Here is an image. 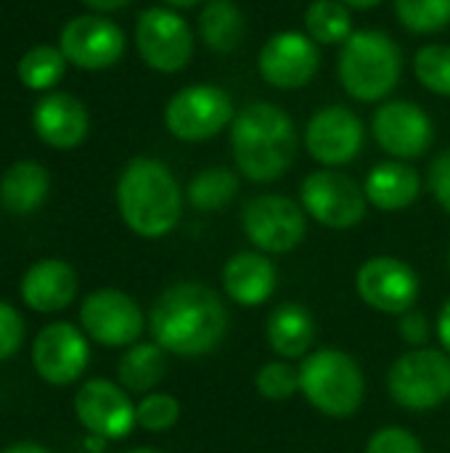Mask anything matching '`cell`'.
I'll use <instances>...</instances> for the list:
<instances>
[{
  "mask_svg": "<svg viewBox=\"0 0 450 453\" xmlns=\"http://www.w3.org/2000/svg\"><path fill=\"white\" fill-rule=\"evenodd\" d=\"M278 273L265 252H236L223 268V287L231 303L241 308H257L276 292Z\"/></svg>",
  "mask_w": 450,
  "mask_h": 453,
  "instance_id": "cell-20",
  "label": "cell"
},
{
  "mask_svg": "<svg viewBox=\"0 0 450 453\" xmlns=\"http://www.w3.org/2000/svg\"><path fill=\"white\" fill-rule=\"evenodd\" d=\"M3 453H50L48 449L37 446V443H16V446H8Z\"/></svg>",
  "mask_w": 450,
  "mask_h": 453,
  "instance_id": "cell-40",
  "label": "cell"
},
{
  "mask_svg": "<svg viewBox=\"0 0 450 453\" xmlns=\"http://www.w3.org/2000/svg\"><path fill=\"white\" fill-rule=\"evenodd\" d=\"M247 239L265 255H286L305 239L308 212L284 194H263L247 202L241 212Z\"/></svg>",
  "mask_w": 450,
  "mask_h": 453,
  "instance_id": "cell-8",
  "label": "cell"
},
{
  "mask_svg": "<svg viewBox=\"0 0 450 453\" xmlns=\"http://www.w3.org/2000/svg\"><path fill=\"white\" fill-rule=\"evenodd\" d=\"M427 183H430V191H432L435 202L450 215V149L440 151V154L432 159Z\"/></svg>",
  "mask_w": 450,
  "mask_h": 453,
  "instance_id": "cell-36",
  "label": "cell"
},
{
  "mask_svg": "<svg viewBox=\"0 0 450 453\" xmlns=\"http://www.w3.org/2000/svg\"><path fill=\"white\" fill-rule=\"evenodd\" d=\"M363 141V122L347 106H324L310 117L305 127L308 154L326 167H342L353 162L361 154Z\"/></svg>",
  "mask_w": 450,
  "mask_h": 453,
  "instance_id": "cell-15",
  "label": "cell"
},
{
  "mask_svg": "<svg viewBox=\"0 0 450 453\" xmlns=\"http://www.w3.org/2000/svg\"><path fill=\"white\" fill-rule=\"evenodd\" d=\"M77 273L69 263L45 257L37 260L21 279V297L37 313H56L74 303L77 297Z\"/></svg>",
  "mask_w": 450,
  "mask_h": 453,
  "instance_id": "cell-21",
  "label": "cell"
},
{
  "mask_svg": "<svg viewBox=\"0 0 450 453\" xmlns=\"http://www.w3.org/2000/svg\"><path fill=\"white\" fill-rule=\"evenodd\" d=\"M117 207L133 234L143 239H159L178 226L183 212V194L164 162L135 157L119 175Z\"/></svg>",
  "mask_w": 450,
  "mask_h": 453,
  "instance_id": "cell-3",
  "label": "cell"
},
{
  "mask_svg": "<svg viewBox=\"0 0 450 453\" xmlns=\"http://www.w3.org/2000/svg\"><path fill=\"white\" fill-rule=\"evenodd\" d=\"M24 342V321L19 311L8 303H0V361L11 358Z\"/></svg>",
  "mask_w": 450,
  "mask_h": 453,
  "instance_id": "cell-35",
  "label": "cell"
},
{
  "mask_svg": "<svg viewBox=\"0 0 450 453\" xmlns=\"http://www.w3.org/2000/svg\"><path fill=\"white\" fill-rule=\"evenodd\" d=\"M231 154L247 180L273 183L294 165L297 127L276 104L252 101L231 122Z\"/></svg>",
  "mask_w": 450,
  "mask_h": 453,
  "instance_id": "cell-2",
  "label": "cell"
},
{
  "mask_svg": "<svg viewBox=\"0 0 450 453\" xmlns=\"http://www.w3.org/2000/svg\"><path fill=\"white\" fill-rule=\"evenodd\" d=\"M393 401L408 411H432L450 398V356L446 350L414 348L403 353L390 374Z\"/></svg>",
  "mask_w": 450,
  "mask_h": 453,
  "instance_id": "cell-6",
  "label": "cell"
},
{
  "mask_svg": "<svg viewBox=\"0 0 450 453\" xmlns=\"http://www.w3.org/2000/svg\"><path fill=\"white\" fill-rule=\"evenodd\" d=\"M355 292L369 308L390 316H403L414 311L422 284L416 271L406 260L377 255L358 268Z\"/></svg>",
  "mask_w": 450,
  "mask_h": 453,
  "instance_id": "cell-11",
  "label": "cell"
},
{
  "mask_svg": "<svg viewBox=\"0 0 450 453\" xmlns=\"http://www.w3.org/2000/svg\"><path fill=\"white\" fill-rule=\"evenodd\" d=\"M80 324L103 348H130L146 329L138 303L119 289H98L82 300Z\"/></svg>",
  "mask_w": 450,
  "mask_h": 453,
  "instance_id": "cell-12",
  "label": "cell"
},
{
  "mask_svg": "<svg viewBox=\"0 0 450 453\" xmlns=\"http://www.w3.org/2000/svg\"><path fill=\"white\" fill-rule=\"evenodd\" d=\"M154 342L180 358L212 353L228 332V308L220 295L196 281L164 289L149 316Z\"/></svg>",
  "mask_w": 450,
  "mask_h": 453,
  "instance_id": "cell-1",
  "label": "cell"
},
{
  "mask_svg": "<svg viewBox=\"0 0 450 453\" xmlns=\"http://www.w3.org/2000/svg\"><path fill=\"white\" fill-rule=\"evenodd\" d=\"M268 345L284 361L305 358L316 345V321L308 308L297 303H284L268 316Z\"/></svg>",
  "mask_w": 450,
  "mask_h": 453,
  "instance_id": "cell-23",
  "label": "cell"
},
{
  "mask_svg": "<svg viewBox=\"0 0 450 453\" xmlns=\"http://www.w3.org/2000/svg\"><path fill=\"white\" fill-rule=\"evenodd\" d=\"M236 117L233 98L217 85H188L178 90L164 106L167 130L186 143L210 141L225 127H231Z\"/></svg>",
  "mask_w": 450,
  "mask_h": 453,
  "instance_id": "cell-7",
  "label": "cell"
},
{
  "mask_svg": "<svg viewBox=\"0 0 450 453\" xmlns=\"http://www.w3.org/2000/svg\"><path fill=\"white\" fill-rule=\"evenodd\" d=\"M255 388L268 401H289L300 390V369L289 361H271L257 372Z\"/></svg>",
  "mask_w": 450,
  "mask_h": 453,
  "instance_id": "cell-33",
  "label": "cell"
},
{
  "mask_svg": "<svg viewBox=\"0 0 450 453\" xmlns=\"http://www.w3.org/2000/svg\"><path fill=\"white\" fill-rule=\"evenodd\" d=\"M414 74L427 90L450 96V45L430 42L419 48L414 56Z\"/></svg>",
  "mask_w": 450,
  "mask_h": 453,
  "instance_id": "cell-31",
  "label": "cell"
},
{
  "mask_svg": "<svg viewBox=\"0 0 450 453\" xmlns=\"http://www.w3.org/2000/svg\"><path fill=\"white\" fill-rule=\"evenodd\" d=\"M167 374V350L156 342H135L125 350L117 366L119 385L127 393H151Z\"/></svg>",
  "mask_w": 450,
  "mask_h": 453,
  "instance_id": "cell-26",
  "label": "cell"
},
{
  "mask_svg": "<svg viewBox=\"0 0 450 453\" xmlns=\"http://www.w3.org/2000/svg\"><path fill=\"white\" fill-rule=\"evenodd\" d=\"M395 13L406 29L432 35L450 24V0H395Z\"/></svg>",
  "mask_w": 450,
  "mask_h": 453,
  "instance_id": "cell-30",
  "label": "cell"
},
{
  "mask_svg": "<svg viewBox=\"0 0 450 453\" xmlns=\"http://www.w3.org/2000/svg\"><path fill=\"white\" fill-rule=\"evenodd\" d=\"M347 8H358V11H369V8H374V5H379L382 0H342Z\"/></svg>",
  "mask_w": 450,
  "mask_h": 453,
  "instance_id": "cell-41",
  "label": "cell"
},
{
  "mask_svg": "<svg viewBox=\"0 0 450 453\" xmlns=\"http://www.w3.org/2000/svg\"><path fill=\"white\" fill-rule=\"evenodd\" d=\"M180 419V403L167 393H149L135 406V422L149 433H167Z\"/></svg>",
  "mask_w": 450,
  "mask_h": 453,
  "instance_id": "cell-32",
  "label": "cell"
},
{
  "mask_svg": "<svg viewBox=\"0 0 450 453\" xmlns=\"http://www.w3.org/2000/svg\"><path fill=\"white\" fill-rule=\"evenodd\" d=\"M127 453H159L156 449H133V451H127Z\"/></svg>",
  "mask_w": 450,
  "mask_h": 453,
  "instance_id": "cell-43",
  "label": "cell"
},
{
  "mask_svg": "<svg viewBox=\"0 0 450 453\" xmlns=\"http://www.w3.org/2000/svg\"><path fill=\"white\" fill-rule=\"evenodd\" d=\"M58 48L66 61H72L80 69H109L114 66L125 53V32L98 13L74 16L64 24Z\"/></svg>",
  "mask_w": 450,
  "mask_h": 453,
  "instance_id": "cell-13",
  "label": "cell"
},
{
  "mask_svg": "<svg viewBox=\"0 0 450 453\" xmlns=\"http://www.w3.org/2000/svg\"><path fill=\"white\" fill-rule=\"evenodd\" d=\"M302 210L326 228H353L366 218V194L363 188L345 173L332 167L310 173L300 186Z\"/></svg>",
  "mask_w": 450,
  "mask_h": 453,
  "instance_id": "cell-9",
  "label": "cell"
},
{
  "mask_svg": "<svg viewBox=\"0 0 450 453\" xmlns=\"http://www.w3.org/2000/svg\"><path fill=\"white\" fill-rule=\"evenodd\" d=\"M366 453H424V449L406 427H382L369 438Z\"/></svg>",
  "mask_w": 450,
  "mask_h": 453,
  "instance_id": "cell-34",
  "label": "cell"
},
{
  "mask_svg": "<svg viewBox=\"0 0 450 453\" xmlns=\"http://www.w3.org/2000/svg\"><path fill=\"white\" fill-rule=\"evenodd\" d=\"M32 125L42 143L53 149H74L85 141L90 117L80 98L69 93H48L34 104Z\"/></svg>",
  "mask_w": 450,
  "mask_h": 453,
  "instance_id": "cell-19",
  "label": "cell"
},
{
  "mask_svg": "<svg viewBox=\"0 0 450 453\" xmlns=\"http://www.w3.org/2000/svg\"><path fill=\"white\" fill-rule=\"evenodd\" d=\"M167 5H172V8H194L196 3H202V0H164Z\"/></svg>",
  "mask_w": 450,
  "mask_h": 453,
  "instance_id": "cell-42",
  "label": "cell"
},
{
  "mask_svg": "<svg viewBox=\"0 0 450 453\" xmlns=\"http://www.w3.org/2000/svg\"><path fill=\"white\" fill-rule=\"evenodd\" d=\"M74 411L82 427L103 441H122L138 425L127 390L109 380H88L74 395Z\"/></svg>",
  "mask_w": 450,
  "mask_h": 453,
  "instance_id": "cell-16",
  "label": "cell"
},
{
  "mask_svg": "<svg viewBox=\"0 0 450 453\" xmlns=\"http://www.w3.org/2000/svg\"><path fill=\"white\" fill-rule=\"evenodd\" d=\"M247 19L233 0H207L199 13V37L215 53H231L244 42Z\"/></svg>",
  "mask_w": 450,
  "mask_h": 453,
  "instance_id": "cell-25",
  "label": "cell"
},
{
  "mask_svg": "<svg viewBox=\"0 0 450 453\" xmlns=\"http://www.w3.org/2000/svg\"><path fill=\"white\" fill-rule=\"evenodd\" d=\"M371 133L395 159H419L435 138L430 114L414 101H387L377 109Z\"/></svg>",
  "mask_w": 450,
  "mask_h": 453,
  "instance_id": "cell-17",
  "label": "cell"
},
{
  "mask_svg": "<svg viewBox=\"0 0 450 453\" xmlns=\"http://www.w3.org/2000/svg\"><path fill=\"white\" fill-rule=\"evenodd\" d=\"M363 194H366L369 204H374L377 210L400 212L419 199L422 175L400 159L379 162L369 170L366 183H363Z\"/></svg>",
  "mask_w": 450,
  "mask_h": 453,
  "instance_id": "cell-22",
  "label": "cell"
},
{
  "mask_svg": "<svg viewBox=\"0 0 450 453\" xmlns=\"http://www.w3.org/2000/svg\"><path fill=\"white\" fill-rule=\"evenodd\" d=\"M64 69H66V58H64L61 48L34 45L19 58L16 72H19V80L29 90H48L64 77Z\"/></svg>",
  "mask_w": 450,
  "mask_h": 453,
  "instance_id": "cell-29",
  "label": "cell"
},
{
  "mask_svg": "<svg viewBox=\"0 0 450 453\" xmlns=\"http://www.w3.org/2000/svg\"><path fill=\"white\" fill-rule=\"evenodd\" d=\"M48 188H50L48 170L40 162L24 159L5 170V175L0 180V199L8 212L29 215L45 202Z\"/></svg>",
  "mask_w": 450,
  "mask_h": 453,
  "instance_id": "cell-24",
  "label": "cell"
},
{
  "mask_svg": "<svg viewBox=\"0 0 450 453\" xmlns=\"http://www.w3.org/2000/svg\"><path fill=\"white\" fill-rule=\"evenodd\" d=\"M88 8H93V11H101V13H106V11H117V8H125L130 0H82Z\"/></svg>",
  "mask_w": 450,
  "mask_h": 453,
  "instance_id": "cell-39",
  "label": "cell"
},
{
  "mask_svg": "<svg viewBox=\"0 0 450 453\" xmlns=\"http://www.w3.org/2000/svg\"><path fill=\"white\" fill-rule=\"evenodd\" d=\"M400 72L403 53L387 32L358 29L342 42L337 74L350 98L363 104L382 101L400 82Z\"/></svg>",
  "mask_w": 450,
  "mask_h": 453,
  "instance_id": "cell-4",
  "label": "cell"
},
{
  "mask_svg": "<svg viewBox=\"0 0 450 453\" xmlns=\"http://www.w3.org/2000/svg\"><path fill=\"white\" fill-rule=\"evenodd\" d=\"M321 66L318 42L305 32H278L265 40L257 69L263 80L278 90L305 88Z\"/></svg>",
  "mask_w": 450,
  "mask_h": 453,
  "instance_id": "cell-14",
  "label": "cell"
},
{
  "mask_svg": "<svg viewBox=\"0 0 450 453\" xmlns=\"http://www.w3.org/2000/svg\"><path fill=\"white\" fill-rule=\"evenodd\" d=\"M236 194H239V178L228 167H207L199 175H194L186 188L188 204L202 212H215L228 207Z\"/></svg>",
  "mask_w": 450,
  "mask_h": 453,
  "instance_id": "cell-27",
  "label": "cell"
},
{
  "mask_svg": "<svg viewBox=\"0 0 450 453\" xmlns=\"http://www.w3.org/2000/svg\"><path fill=\"white\" fill-rule=\"evenodd\" d=\"M448 265H450V255H448Z\"/></svg>",
  "mask_w": 450,
  "mask_h": 453,
  "instance_id": "cell-44",
  "label": "cell"
},
{
  "mask_svg": "<svg viewBox=\"0 0 450 453\" xmlns=\"http://www.w3.org/2000/svg\"><path fill=\"white\" fill-rule=\"evenodd\" d=\"M135 48L151 69L172 74L188 66L194 32L172 8H146L135 24Z\"/></svg>",
  "mask_w": 450,
  "mask_h": 453,
  "instance_id": "cell-10",
  "label": "cell"
},
{
  "mask_svg": "<svg viewBox=\"0 0 450 453\" xmlns=\"http://www.w3.org/2000/svg\"><path fill=\"white\" fill-rule=\"evenodd\" d=\"M300 393L324 417L347 419L366 401V380L353 356L337 348H318L302 358Z\"/></svg>",
  "mask_w": 450,
  "mask_h": 453,
  "instance_id": "cell-5",
  "label": "cell"
},
{
  "mask_svg": "<svg viewBox=\"0 0 450 453\" xmlns=\"http://www.w3.org/2000/svg\"><path fill=\"white\" fill-rule=\"evenodd\" d=\"M398 334L403 342H408L411 348H424L430 342V334H432V326H430V319L419 311H408L400 316L398 321Z\"/></svg>",
  "mask_w": 450,
  "mask_h": 453,
  "instance_id": "cell-37",
  "label": "cell"
},
{
  "mask_svg": "<svg viewBox=\"0 0 450 453\" xmlns=\"http://www.w3.org/2000/svg\"><path fill=\"white\" fill-rule=\"evenodd\" d=\"M305 29L321 45H342L353 35V16L342 0H313L305 11Z\"/></svg>",
  "mask_w": 450,
  "mask_h": 453,
  "instance_id": "cell-28",
  "label": "cell"
},
{
  "mask_svg": "<svg viewBox=\"0 0 450 453\" xmlns=\"http://www.w3.org/2000/svg\"><path fill=\"white\" fill-rule=\"evenodd\" d=\"M438 337H440L443 350L450 356V297L443 303L440 316H438Z\"/></svg>",
  "mask_w": 450,
  "mask_h": 453,
  "instance_id": "cell-38",
  "label": "cell"
},
{
  "mask_svg": "<svg viewBox=\"0 0 450 453\" xmlns=\"http://www.w3.org/2000/svg\"><path fill=\"white\" fill-rule=\"evenodd\" d=\"M88 361H90V348L85 334L66 321L48 324L34 337L32 364L34 372L50 385H72L74 380L82 377Z\"/></svg>",
  "mask_w": 450,
  "mask_h": 453,
  "instance_id": "cell-18",
  "label": "cell"
}]
</instances>
